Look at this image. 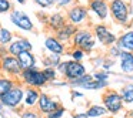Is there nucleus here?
<instances>
[{"mask_svg":"<svg viewBox=\"0 0 133 118\" xmlns=\"http://www.w3.org/2000/svg\"><path fill=\"white\" fill-rule=\"evenodd\" d=\"M19 80H20L19 83L23 87H33V88H37V90L43 88V87H46L49 84L43 71H42V68H39L37 66L27 68V70H22Z\"/></svg>","mask_w":133,"mask_h":118,"instance_id":"f257e3e1","label":"nucleus"},{"mask_svg":"<svg viewBox=\"0 0 133 118\" xmlns=\"http://www.w3.org/2000/svg\"><path fill=\"white\" fill-rule=\"evenodd\" d=\"M70 41H72L73 47L83 50L84 53H92L96 47V38L93 36L92 30L89 29H79L77 27Z\"/></svg>","mask_w":133,"mask_h":118,"instance_id":"f03ea898","label":"nucleus"},{"mask_svg":"<svg viewBox=\"0 0 133 118\" xmlns=\"http://www.w3.org/2000/svg\"><path fill=\"white\" fill-rule=\"evenodd\" d=\"M23 97H24V87L17 81L13 88H10L4 95L0 97V104L3 108L9 109H17L23 105Z\"/></svg>","mask_w":133,"mask_h":118,"instance_id":"7ed1b4c3","label":"nucleus"},{"mask_svg":"<svg viewBox=\"0 0 133 118\" xmlns=\"http://www.w3.org/2000/svg\"><path fill=\"white\" fill-rule=\"evenodd\" d=\"M129 6L126 0H110L109 3V13L112 14L113 20L120 26H126L129 23Z\"/></svg>","mask_w":133,"mask_h":118,"instance_id":"20e7f679","label":"nucleus"},{"mask_svg":"<svg viewBox=\"0 0 133 118\" xmlns=\"http://www.w3.org/2000/svg\"><path fill=\"white\" fill-rule=\"evenodd\" d=\"M102 103H103V107L106 108L107 114H110V115H117L124 107L120 94L116 90L104 91L103 95H102Z\"/></svg>","mask_w":133,"mask_h":118,"instance_id":"39448f33","label":"nucleus"},{"mask_svg":"<svg viewBox=\"0 0 133 118\" xmlns=\"http://www.w3.org/2000/svg\"><path fill=\"white\" fill-rule=\"evenodd\" d=\"M20 73H22V67L19 64L17 57H15L12 54H6L4 57L0 58V74L12 78H19Z\"/></svg>","mask_w":133,"mask_h":118,"instance_id":"423d86ee","label":"nucleus"},{"mask_svg":"<svg viewBox=\"0 0 133 118\" xmlns=\"http://www.w3.org/2000/svg\"><path fill=\"white\" fill-rule=\"evenodd\" d=\"M9 17H10V21H12L13 26L17 27L22 32L29 33V32H33V30H35V23H33V20L30 19L29 14H26V13L23 12V10H19V9L12 10Z\"/></svg>","mask_w":133,"mask_h":118,"instance_id":"0eeeda50","label":"nucleus"},{"mask_svg":"<svg viewBox=\"0 0 133 118\" xmlns=\"http://www.w3.org/2000/svg\"><path fill=\"white\" fill-rule=\"evenodd\" d=\"M89 17V9L83 4H72L66 12V20L67 23L79 27L83 24Z\"/></svg>","mask_w":133,"mask_h":118,"instance_id":"6e6552de","label":"nucleus"},{"mask_svg":"<svg viewBox=\"0 0 133 118\" xmlns=\"http://www.w3.org/2000/svg\"><path fill=\"white\" fill-rule=\"evenodd\" d=\"M93 36H95L96 40H99V43L102 46H106V47H110L116 43L117 40V36L113 32H110V29L106 26V24H95L93 26Z\"/></svg>","mask_w":133,"mask_h":118,"instance_id":"1a4fd4ad","label":"nucleus"},{"mask_svg":"<svg viewBox=\"0 0 133 118\" xmlns=\"http://www.w3.org/2000/svg\"><path fill=\"white\" fill-rule=\"evenodd\" d=\"M59 105H60V103H59L57 100H55V98H53L52 95H49L47 92L40 91L37 104H36V108H37V111L40 112L42 115H46V114H49V112H52L53 109H56Z\"/></svg>","mask_w":133,"mask_h":118,"instance_id":"9d476101","label":"nucleus"},{"mask_svg":"<svg viewBox=\"0 0 133 118\" xmlns=\"http://www.w3.org/2000/svg\"><path fill=\"white\" fill-rule=\"evenodd\" d=\"M86 73H87V70H86V67H84V64L82 63V61L69 60L63 77L66 78L67 83H70V81H75V80H77V78H80L82 75H84Z\"/></svg>","mask_w":133,"mask_h":118,"instance_id":"9b49d317","label":"nucleus"},{"mask_svg":"<svg viewBox=\"0 0 133 118\" xmlns=\"http://www.w3.org/2000/svg\"><path fill=\"white\" fill-rule=\"evenodd\" d=\"M7 47V53L12 56H15V57H17L20 53L23 51H32L33 50V44L32 41L29 40V38L26 37H17V38H13L12 43L9 44Z\"/></svg>","mask_w":133,"mask_h":118,"instance_id":"f8f14e48","label":"nucleus"},{"mask_svg":"<svg viewBox=\"0 0 133 118\" xmlns=\"http://www.w3.org/2000/svg\"><path fill=\"white\" fill-rule=\"evenodd\" d=\"M87 9L99 20H106L109 17V3H107L106 0H90Z\"/></svg>","mask_w":133,"mask_h":118,"instance_id":"ddd939ff","label":"nucleus"},{"mask_svg":"<svg viewBox=\"0 0 133 118\" xmlns=\"http://www.w3.org/2000/svg\"><path fill=\"white\" fill-rule=\"evenodd\" d=\"M44 49L46 51H49L50 54H59V56H63L66 53V46H64L62 41H59L55 36H47L44 38Z\"/></svg>","mask_w":133,"mask_h":118,"instance_id":"4468645a","label":"nucleus"},{"mask_svg":"<svg viewBox=\"0 0 133 118\" xmlns=\"http://www.w3.org/2000/svg\"><path fill=\"white\" fill-rule=\"evenodd\" d=\"M119 67H120L122 73L132 75L133 74V53L120 51V54H119Z\"/></svg>","mask_w":133,"mask_h":118,"instance_id":"2eb2a0df","label":"nucleus"},{"mask_svg":"<svg viewBox=\"0 0 133 118\" xmlns=\"http://www.w3.org/2000/svg\"><path fill=\"white\" fill-rule=\"evenodd\" d=\"M44 23L47 24L49 30H52V32L56 33L57 30H60L62 27L67 23V20H66V16H64L63 13L56 12V13H53V14H50L49 17L46 19V21H44Z\"/></svg>","mask_w":133,"mask_h":118,"instance_id":"dca6fc26","label":"nucleus"},{"mask_svg":"<svg viewBox=\"0 0 133 118\" xmlns=\"http://www.w3.org/2000/svg\"><path fill=\"white\" fill-rule=\"evenodd\" d=\"M40 90L33 87H24V97H23V107L24 108H36Z\"/></svg>","mask_w":133,"mask_h":118,"instance_id":"f3484780","label":"nucleus"},{"mask_svg":"<svg viewBox=\"0 0 133 118\" xmlns=\"http://www.w3.org/2000/svg\"><path fill=\"white\" fill-rule=\"evenodd\" d=\"M115 44L122 50V51L133 53V29L127 30V32H124L122 36H119Z\"/></svg>","mask_w":133,"mask_h":118,"instance_id":"a211bd4d","label":"nucleus"},{"mask_svg":"<svg viewBox=\"0 0 133 118\" xmlns=\"http://www.w3.org/2000/svg\"><path fill=\"white\" fill-rule=\"evenodd\" d=\"M76 30H77L76 26H73V24H70V23H66L60 30L56 32L55 37L57 38L59 41H62L63 44H67V43H70V40H72L73 34L76 33Z\"/></svg>","mask_w":133,"mask_h":118,"instance_id":"6ab92c4d","label":"nucleus"},{"mask_svg":"<svg viewBox=\"0 0 133 118\" xmlns=\"http://www.w3.org/2000/svg\"><path fill=\"white\" fill-rule=\"evenodd\" d=\"M17 60H19V64H20L22 70H27V68H32V67L37 66V58L33 54V51L20 53L17 56Z\"/></svg>","mask_w":133,"mask_h":118,"instance_id":"aec40b11","label":"nucleus"},{"mask_svg":"<svg viewBox=\"0 0 133 118\" xmlns=\"http://www.w3.org/2000/svg\"><path fill=\"white\" fill-rule=\"evenodd\" d=\"M119 94L122 97L123 104H133V83H126L120 90H119Z\"/></svg>","mask_w":133,"mask_h":118,"instance_id":"412c9836","label":"nucleus"},{"mask_svg":"<svg viewBox=\"0 0 133 118\" xmlns=\"http://www.w3.org/2000/svg\"><path fill=\"white\" fill-rule=\"evenodd\" d=\"M16 84H17L16 78H12V77H7V75L0 74V97L6 94L10 88H13Z\"/></svg>","mask_w":133,"mask_h":118,"instance_id":"4be33fe9","label":"nucleus"},{"mask_svg":"<svg viewBox=\"0 0 133 118\" xmlns=\"http://www.w3.org/2000/svg\"><path fill=\"white\" fill-rule=\"evenodd\" d=\"M86 114H87L89 118H103V117L107 115V111H106V108H104L103 105L93 104V105H90L89 108H87Z\"/></svg>","mask_w":133,"mask_h":118,"instance_id":"5701e85b","label":"nucleus"},{"mask_svg":"<svg viewBox=\"0 0 133 118\" xmlns=\"http://www.w3.org/2000/svg\"><path fill=\"white\" fill-rule=\"evenodd\" d=\"M107 85H109V81H99V80H95V78H93L92 81L83 84V85L79 87V88L87 90V91H96V90H103V88H106Z\"/></svg>","mask_w":133,"mask_h":118,"instance_id":"b1692460","label":"nucleus"},{"mask_svg":"<svg viewBox=\"0 0 133 118\" xmlns=\"http://www.w3.org/2000/svg\"><path fill=\"white\" fill-rule=\"evenodd\" d=\"M13 38H15V34L12 33V30L6 29V27L0 29V46H9Z\"/></svg>","mask_w":133,"mask_h":118,"instance_id":"393cba45","label":"nucleus"},{"mask_svg":"<svg viewBox=\"0 0 133 118\" xmlns=\"http://www.w3.org/2000/svg\"><path fill=\"white\" fill-rule=\"evenodd\" d=\"M60 57L62 56H59V54H50L49 53V56L43 58V66L44 67H56L62 61Z\"/></svg>","mask_w":133,"mask_h":118,"instance_id":"a878e982","label":"nucleus"},{"mask_svg":"<svg viewBox=\"0 0 133 118\" xmlns=\"http://www.w3.org/2000/svg\"><path fill=\"white\" fill-rule=\"evenodd\" d=\"M42 71H43V74H44V77H46L47 83H52V81L57 80V75L59 74H57V71H56L55 67H43Z\"/></svg>","mask_w":133,"mask_h":118,"instance_id":"bb28decb","label":"nucleus"},{"mask_svg":"<svg viewBox=\"0 0 133 118\" xmlns=\"http://www.w3.org/2000/svg\"><path fill=\"white\" fill-rule=\"evenodd\" d=\"M20 118H42V114L35 108H24L20 112Z\"/></svg>","mask_w":133,"mask_h":118,"instance_id":"cd10ccee","label":"nucleus"},{"mask_svg":"<svg viewBox=\"0 0 133 118\" xmlns=\"http://www.w3.org/2000/svg\"><path fill=\"white\" fill-rule=\"evenodd\" d=\"M64 114H66V108L63 105H59L56 109H53L52 112L44 115V118H63Z\"/></svg>","mask_w":133,"mask_h":118,"instance_id":"c85d7f7f","label":"nucleus"},{"mask_svg":"<svg viewBox=\"0 0 133 118\" xmlns=\"http://www.w3.org/2000/svg\"><path fill=\"white\" fill-rule=\"evenodd\" d=\"M110 74H112L110 71H106V70H99V71H95L92 75H93V78H95V80L107 81V80H109V77H110Z\"/></svg>","mask_w":133,"mask_h":118,"instance_id":"c756f323","label":"nucleus"},{"mask_svg":"<svg viewBox=\"0 0 133 118\" xmlns=\"http://www.w3.org/2000/svg\"><path fill=\"white\" fill-rule=\"evenodd\" d=\"M13 10V4L10 0H0V14H6Z\"/></svg>","mask_w":133,"mask_h":118,"instance_id":"7c9ffc66","label":"nucleus"},{"mask_svg":"<svg viewBox=\"0 0 133 118\" xmlns=\"http://www.w3.org/2000/svg\"><path fill=\"white\" fill-rule=\"evenodd\" d=\"M84 56H86V53L80 49H76V47H73L72 53H70V57H72L73 61H83Z\"/></svg>","mask_w":133,"mask_h":118,"instance_id":"2f4dec72","label":"nucleus"},{"mask_svg":"<svg viewBox=\"0 0 133 118\" xmlns=\"http://www.w3.org/2000/svg\"><path fill=\"white\" fill-rule=\"evenodd\" d=\"M33 2H35L39 7H42V9H49V7L55 6L56 0H33Z\"/></svg>","mask_w":133,"mask_h":118,"instance_id":"473e14b6","label":"nucleus"},{"mask_svg":"<svg viewBox=\"0 0 133 118\" xmlns=\"http://www.w3.org/2000/svg\"><path fill=\"white\" fill-rule=\"evenodd\" d=\"M115 66V58L112 57H106L103 58V61H102V68L106 70V71H110V68Z\"/></svg>","mask_w":133,"mask_h":118,"instance_id":"72a5a7b5","label":"nucleus"},{"mask_svg":"<svg viewBox=\"0 0 133 118\" xmlns=\"http://www.w3.org/2000/svg\"><path fill=\"white\" fill-rule=\"evenodd\" d=\"M55 4L59 7V9H67L72 4H75V0H56Z\"/></svg>","mask_w":133,"mask_h":118,"instance_id":"f704fd0d","label":"nucleus"},{"mask_svg":"<svg viewBox=\"0 0 133 118\" xmlns=\"http://www.w3.org/2000/svg\"><path fill=\"white\" fill-rule=\"evenodd\" d=\"M67 63H69V60H62L60 63L57 64V66L55 67L56 68V71H57V74L59 75H64V71H66V67H67Z\"/></svg>","mask_w":133,"mask_h":118,"instance_id":"c9c22d12","label":"nucleus"},{"mask_svg":"<svg viewBox=\"0 0 133 118\" xmlns=\"http://www.w3.org/2000/svg\"><path fill=\"white\" fill-rule=\"evenodd\" d=\"M120 51H122V50L119 49L117 46H110V49H109V56H110L112 58H119Z\"/></svg>","mask_w":133,"mask_h":118,"instance_id":"e433bc0d","label":"nucleus"},{"mask_svg":"<svg viewBox=\"0 0 133 118\" xmlns=\"http://www.w3.org/2000/svg\"><path fill=\"white\" fill-rule=\"evenodd\" d=\"M72 118H89L86 114V111L84 112H75V114H72Z\"/></svg>","mask_w":133,"mask_h":118,"instance_id":"4c0bfd02","label":"nucleus"},{"mask_svg":"<svg viewBox=\"0 0 133 118\" xmlns=\"http://www.w3.org/2000/svg\"><path fill=\"white\" fill-rule=\"evenodd\" d=\"M82 97H83V94H82V92L75 91V90L72 91V98H82Z\"/></svg>","mask_w":133,"mask_h":118,"instance_id":"58836bf2","label":"nucleus"},{"mask_svg":"<svg viewBox=\"0 0 133 118\" xmlns=\"http://www.w3.org/2000/svg\"><path fill=\"white\" fill-rule=\"evenodd\" d=\"M15 2H16L17 4H20V6H24V4L27 3V0H15Z\"/></svg>","mask_w":133,"mask_h":118,"instance_id":"ea45409f","label":"nucleus"},{"mask_svg":"<svg viewBox=\"0 0 133 118\" xmlns=\"http://www.w3.org/2000/svg\"><path fill=\"white\" fill-rule=\"evenodd\" d=\"M129 14L133 17V4H130V6H129Z\"/></svg>","mask_w":133,"mask_h":118,"instance_id":"a19ab883","label":"nucleus"},{"mask_svg":"<svg viewBox=\"0 0 133 118\" xmlns=\"http://www.w3.org/2000/svg\"><path fill=\"white\" fill-rule=\"evenodd\" d=\"M127 117H129V118H133V109H130V111H127Z\"/></svg>","mask_w":133,"mask_h":118,"instance_id":"79ce46f5","label":"nucleus"},{"mask_svg":"<svg viewBox=\"0 0 133 118\" xmlns=\"http://www.w3.org/2000/svg\"><path fill=\"white\" fill-rule=\"evenodd\" d=\"M3 114V105H2V104H0V115Z\"/></svg>","mask_w":133,"mask_h":118,"instance_id":"37998d69","label":"nucleus"},{"mask_svg":"<svg viewBox=\"0 0 133 118\" xmlns=\"http://www.w3.org/2000/svg\"><path fill=\"white\" fill-rule=\"evenodd\" d=\"M130 80H133V74H132V77H130Z\"/></svg>","mask_w":133,"mask_h":118,"instance_id":"c03bdc74","label":"nucleus"},{"mask_svg":"<svg viewBox=\"0 0 133 118\" xmlns=\"http://www.w3.org/2000/svg\"><path fill=\"white\" fill-rule=\"evenodd\" d=\"M0 29H2V24H0Z\"/></svg>","mask_w":133,"mask_h":118,"instance_id":"a18cd8bd","label":"nucleus"}]
</instances>
